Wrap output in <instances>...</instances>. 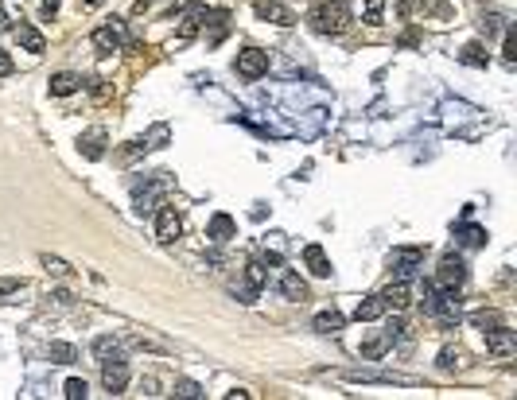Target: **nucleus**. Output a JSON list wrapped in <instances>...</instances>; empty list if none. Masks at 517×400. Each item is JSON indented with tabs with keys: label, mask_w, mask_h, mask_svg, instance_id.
<instances>
[{
	"label": "nucleus",
	"mask_w": 517,
	"mask_h": 400,
	"mask_svg": "<svg viewBox=\"0 0 517 400\" xmlns=\"http://www.w3.org/2000/svg\"><path fill=\"white\" fill-rule=\"evenodd\" d=\"M307 24L319 31V36H342L350 27V12L342 0H315L312 12H307Z\"/></svg>",
	"instance_id": "obj_1"
},
{
	"label": "nucleus",
	"mask_w": 517,
	"mask_h": 400,
	"mask_svg": "<svg viewBox=\"0 0 517 400\" xmlns=\"http://www.w3.org/2000/svg\"><path fill=\"white\" fill-rule=\"evenodd\" d=\"M420 265H424V249L420 245H401V249L389 253V268H393V276L397 280H412Z\"/></svg>",
	"instance_id": "obj_2"
},
{
	"label": "nucleus",
	"mask_w": 517,
	"mask_h": 400,
	"mask_svg": "<svg viewBox=\"0 0 517 400\" xmlns=\"http://www.w3.org/2000/svg\"><path fill=\"white\" fill-rule=\"evenodd\" d=\"M234 70H238L241 78L257 82L261 74H268V51H261V47H245V51H238V62H234Z\"/></svg>",
	"instance_id": "obj_3"
},
{
	"label": "nucleus",
	"mask_w": 517,
	"mask_h": 400,
	"mask_svg": "<svg viewBox=\"0 0 517 400\" xmlns=\"http://www.w3.org/2000/svg\"><path fill=\"white\" fill-rule=\"evenodd\" d=\"M467 280V265H463V256L447 253L444 261H440V268H436V284L440 288H459Z\"/></svg>",
	"instance_id": "obj_4"
},
{
	"label": "nucleus",
	"mask_w": 517,
	"mask_h": 400,
	"mask_svg": "<svg viewBox=\"0 0 517 400\" xmlns=\"http://www.w3.org/2000/svg\"><path fill=\"white\" fill-rule=\"evenodd\" d=\"M346 381L354 385H416V377H405V373H373V369H350L342 373Z\"/></svg>",
	"instance_id": "obj_5"
},
{
	"label": "nucleus",
	"mask_w": 517,
	"mask_h": 400,
	"mask_svg": "<svg viewBox=\"0 0 517 400\" xmlns=\"http://www.w3.org/2000/svg\"><path fill=\"white\" fill-rule=\"evenodd\" d=\"M253 12H257V20L277 24V27H292V24H296V12L284 8V4H277V0H257V4H253Z\"/></svg>",
	"instance_id": "obj_6"
},
{
	"label": "nucleus",
	"mask_w": 517,
	"mask_h": 400,
	"mask_svg": "<svg viewBox=\"0 0 517 400\" xmlns=\"http://www.w3.org/2000/svg\"><path fill=\"white\" fill-rule=\"evenodd\" d=\"M101 385L117 397V392H125V385H129V365H125V358H109V362H101Z\"/></svg>",
	"instance_id": "obj_7"
},
{
	"label": "nucleus",
	"mask_w": 517,
	"mask_h": 400,
	"mask_svg": "<svg viewBox=\"0 0 517 400\" xmlns=\"http://www.w3.org/2000/svg\"><path fill=\"white\" fill-rule=\"evenodd\" d=\"M179 233H183V222H179V214H175V206H160L156 210V241L171 245Z\"/></svg>",
	"instance_id": "obj_8"
},
{
	"label": "nucleus",
	"mask_w": 517,
	"mask_h": 400,
	"mask_svg": "<svg viewBox=\"0 0 517 400\" xmlns=\"http://www.w3.org/2000/svg\"><path fill=\"white\" fill-rule=\"evenodd\" d=\"M486 350L498 354V358H509V354L517 350V334L505 327V323H502V327H490V330H486Z\"/></svg>",
	"instance_id": "obj_9"
},
{
	"label": "nucleus",
	"mask_w": 517,
	"mask_h": 400,
	"mask_svg": "<svg viewBox=\"0 0 517 400\" xmlns=\"http://www.w3.org/2000/svg\"><path fill=\"white\" fill-rule=\"evenodd\" d=\"M94 47L97 51H121V47H125V24L113 20V24L97 27V31H94Z\"/></svg>",
	"instance_id": "obj_10"
},
{
	"label": "nucleus",
	"mask_w": 517,
	"mask_h": 400,
	"mask_svg": "<svg viewBox=\"0 0 517 400\" xmlns=\"http://www.w3.org/2000/svg\"><path fill=\"white\" fill-rule=\"evenodd\" d=\"M409 280H397V284H389V288L381 291V304H385V311H405L409 307Z\"/></svg>",
	"instance_id": "obj_11"
},
{
	"label": "nucleus",
	"mask_w": 517,
	"mask_h": 400,
	"mask_svg": "<svg viewBox=\"0 0 517 400\" xmlns=\"http://www.w3.org/2000/svg\"><path fill=\"white\" fill-rule=\"evenodd\" d=\"M164 187H168V183H164V179H156V183H148V187H140V191L133 194V202H136V214H152V210H156V198H160V194H164Z\"/></svg>",
	"instance_id": "obj_12"
},
{
	"label": "nucleus",
	"mask_w": 517,
	"mask_h": 400,
	"mask_svg": "<svg viewBox=\"0 0 517 400\" xmlns=\"http://www.w3.org/2000/svg\"><path fill=\"white\" fill-rule=\"evenodd\" d=\"M280 295H284V299H292V304H300V299H307V284H303L296 272H288V268H284V272H280Z\"/></svg>",
	"instance_id": "obj_13"
},
{
	"label": "nucleus",
	"mask_w": 517,
	"mask_h": 400,
	"mask_svg": "<svg viewBox=\"0 0 517 400\" xmlns=\"http://www.w3.org/2000/svg\"><path fill=\"white\" fill-rule=\"evenodd\" d=\"M78 90H82V78L74 70H59L51 78V94L55 97H71V94H78Z\"/></svg>",
	"instance_id": "obj_14"
},
{
	"label": "nucleus",
	"mask_w": 517,
	"mask_h": 400,
	"mask_svg": "<svg viewBox=\"0 0 517 400\" xmlns=\"http://www.w3.org/2000/svg\"><path fill=\"white\" fill-rule=\"evenodd\" d=\"M303 261H307V268H312V276H319V280L331 276V261H327L323 245H307V249H303Z\"/></svg>",
	"instance_id": "obj_15"
},
{
	"label": "nucleus",
	"mask_w": 517,
	"mask_h": 400,
	"mask_svg": "<svg viewBox=\"0 0 517 400\" xmlns=\"http://www.w3.org/2000/svg\"><path fill=\"white\" fill-rule=\"evenodd\" d=\"M78 148H82L86 159H101L105 156V129H90V133L78 140Z\"/></svg>",
	"instance_id": "obj_16"
},
{
	"label": "nucleus",
	"mask_w": 517,
	"mask_h": 400,
	"mask_svg": "<svg viewBox=\"0 0 517 400\" xmlns=\"http://www.w3.org/2000/svg\"><path fill=\"white\" fill-rule=\"evenodd\" d=\"M234 233H238V226H234V218H229V214H214V218H210V226H206V237H210V241H229Z\"/></svg>",
	"instance_id": "obj_17"
},
{
	"label": "nucleus",
	"mask_w": 517,
	"mask_h": 400,
	"mask_svg": "<svg viewBox=\"0 0 517 400\" xmlns=\"http://www.w3.org/2000/svg\"><path fill=\"white\" fill-rule=\"evenodd\" d=\"M381 315H385L381 295H366V299L354 307V319H358V323H373V319H381Z\"/></svg>",
	"instance_id": "obj_18"
},
{
	"label": "nucleus",
	"mask_w": 517,
	"mask_h": 400,
	"mask_svg": "<svg viewBox=\"0 0 517 400\" xmlns=\"http://www.w3.org/2000/svg\"><path fill=\"white\" fill-rule=\"evenodd\" d=\"M16 39H20V47L31 51V55H39V51L47 47V39L39 36V31H36L31 24H20V27H16Z\"/></svg>",
	"instance_id": "obj_19"
},
{
	"label": "nucleus",
	"mask_w": 517,
	"mask_h": 400,
	"mask_svg": "<svg viewBox=\"0 0 517 400\" xmlns=\"http://www.w3.org/2000/svg\"><path fill=\"white\" fill-rule=\"evenodd\" d=\"M315 330H319V334H338V330L346 327V319L338 315V311H319V315H315V323H312Z\"/></svg>",
	"instance_id": "obj_20"
},
{
	"label": "nucleus",
	"mask_w": 517,
	"mask_h": 400,
	"mask_svg": "<svg viewBox=\"0 0 517 400\" xmlns=\"http://www.w3.org/2000/svg\"><path fill=\"white\" fill-rule=\"evenodd\" d=\"M455 237H459V245H467V249H482V245H486V230H482V226H459Z\"/></svg>",
	"instance_id": "obj_21"
},
{
	"label": "nucleus",
	"mask_w": 517,
	"mask_h": 400,
	"mask_svg": "<svg viewBox=\"0 0 517 400\" xmlns=\"http://www.w3.org/2000/svg\"><path fill=\"white\" fill-rule=\"evenodd\" d=\"M94 358H97V362H109V358H121V342L113 338V334H101V338H94Z\"/></svg>",
	"instance_id": "obj_22"
},
{
	"label": "nucleus",
	"mask_w": 517,
	"mask_h": 400,
	"mask_svg": "<svg viewBox=\"0 0 517 400\" xmlns=\"http://www.w3.org/2000/svg\"><path fill=\"white\" fill-rule=\"evenodd\" d=\"M389 346H393V342H389V334H377V338H370L366 342V346H362V358H366V362H377V358H385V350H389Z\"/></svg>",
	"instance_id": "obj_23"
},
{
	"label": "nucleus",
	"mask_w": 517,
	"mask_h": 400,
	"mask_svg": "<svg viewBox=\"0 0 517 400\" xmlns=\"http://www.w3.org/2000/svg\"><path fill=\"white\" fill-rule=\"evenodd\" d=\"M47 358H51V362H55V365H71L74 358H78V350H74L71 342H51Z\"/></svg>",
	"instance_id": "obj_24"
},
{
	"label": "nucleus",
	"mask_w": 517,
	"mask_h": 400,
	"mask_svg": "<svg viewBox=\"0 0 517 400\" xmlns=\"http://www.w3.org/2000/svg\"><path fill=\"white\" fill-rule=\"evenodd\" d=\"M459 59L467 62V66H486V62H490V55H486V47H482V43H467V47L459 51Z\"/></svg>",
	"instance_id": "obj_25"
},
{
	"label": "nucleus",
	"mask_w": 517,
	"mask_h": 400,
	"mask_svg": "<svg viewBox=\"0 0 517 400\" xmlns=\"http://www.w3.org/2000/svg\"><path fill=\"white\" fill-rule=\"evenodd\" d=\"M168 140H171V129H168V124H156V129L144 136V148H164Z\"/></svg>",
	"instance_id": "obj_26"
},
{
	"label": "nucleus",
	"mask_w": 517,
	"mask_h": 400,
	"mask_svg": "<svg viewBox=\"0 0 517 400\" xmlns=\"http://www.w3.org/2000/svg\"><path fill=\"white\" fill-rule=\"evenodd\" d=\"M43 268H47L51 276H71V265H66L62 256H51V253H43Z\"/></svg>",
	"instance_id": "obj_27"
},
{
	"label": "nucleus",
	"mask_w": 517,
	"mask_h": 400,
	"mask_svg": "<svg viewBox=\"0 0 517 400\" xmlns=\"http://www.w3.org/2000/svg\"><path fill=\"white\" fill-rule=\"evenodd\" d=\"M470 323L482 330H490V327H502V315H498V311H479V315H470Z\"/></svg>",
	"instance_id": "obj_28"
},
{
	"label": "nucleus",
	"mask_w": 517,
	"mask_h": 400,
	"mask_svg": "<svg viewBox=\"0 0 517 400\" xmlns=\"http://www.w3.org/2000/svg\"><path fill=\"white\" fill-rule=\"evenodd\" d=\"M86 392H90V388H86V381H78V377H71L66 388H62V397L66 400H86Z\"/></svg>",
	"instance_id": "obj_29"
},
{
	"label": "nucleus",
	"mask_w": 517,
	"mask_h": 400,
	"mask_svg": "<svg viewBox=\"0 0 517 400\" xmlns=\"http://www.w3.org/2000/svg\"><path fill=\"white\" fill-rule=\"evenodd\" d=\"M175 397L179 400H199L203 397V388L194 385V381H175Z\"/></svg>",
	"instance_id": "obj_30"
},
{
	"label": "nucleus",
	"mask_w": 517,
	"mask_h": 400,
	"mask_svg": "<svg viewBox=\"0 0 517 400\" xmlns=\"http://www.w3.org/2000/svg\"><path fill=\"white\" fill-rule=\"evenodd\" d=\"M381 8H385V0H366V24L370 27L381 24Z\"/></svg>",
	"instance_id": "obj_31"
},
{
	"label": "nucleus",
	"mask_w": 517,
	"mask_h": 400,
	"mask_svg": "<svg viewBox=\"0 0 517 400\" xmlns=\"http://www.w3.org/2000/svg\"><path fill=\"white\" fill-rule=\"evenodd\" d=\"M459 358H463V354H459V350H451V346H447V350L440 354V369H444V373H451V369H459Z\"/></svg>",
	"instance_id": "obj_32"
},
{
	"label": "nucleus",
	"mask_w": 517,
	"mask_h": 400,
	"mask_svg": "<svg viewBox=\"0 0 517 400\" xmlns=\"http://www.w3.org/2000/svg\"><path fill=\"white\" fill-rule=\"evenodd\" d=\"M514 59H517V36H514V27H505V62L514 66Z\"/></svg>",
	"instance_id": "obj_33"
},
{
	"label": "nucleus",
	"mask_w": 517,
	"mask_h": 400,
	"mask_svg": "<svg viewBox=\"0 0 517 400\" xmlns=\"http://www.w3.org/2000/svg\"><path fill=\"white\" fill-rule=\"evenodd\" d=\"M385 334H389V342H393V338H401V334H405V319H389V323H385Z\"/></svg>",
	"instance_id": "obj_34"
},
{
	"label": "nucleus",
	"mask_w": 517,
	"mask_h": 400,
	"mask_svg": "<svg viewBox=\"0 0 517 400\" xmlns=\"http://www.w3.org/2000/svg\"><path fill=\"white\" fill-rule=\"evenodd\" d=\"M16 70V62H12V55L8 51H0V78H8V74Z\"/></svg>",
	"instance_id": "obj_35"
},
{
	"label": "nucleus",
	"mask_w": 517,
	"mask_h": 400,
	"mask_svg": "<svg viewBox=\"0 0 517 400\" xmlns=\"http://www.w3.org/2000/svg\"><path fill=\"white\" fill-rule=\"evenodd\" d=\"M16 291H20V280H0V299H4V295H16Z\"/></svg>",
	"instance_id": "obj_36"
},
{
	"label": "nucleus",
	"mask_w": 517,
	"mask_h": 400,
	"mask_svg": "<svg viewBox=\"0 0 517 400\" xmlns=\"http://www.w3.org/2000/svg\"><path fill=\"white\" fill-rule=\"evenodd\" d=\"M498 20H502V16H482V31H486V36H494V31H498Z\"/></svg>",
	"instance_id": "obj_37"
},
{
	"label": "nucleus",
	"mask_w": 517,
	"mask_h": 400,
	"mask_svg": "<svg viewBox=\"0 0 517 400\" xmlns=\"http://www.w3.org/2000/svg\"><path fill=\"white\" fill-rule=\"evenodd\" d=\"M226 400H249V392H245V388H234V392H226Z\"/></svg>",
	"instance_id": "obj_38"
},
{
	"label": "nucleus",
	"mask_w": 517,
	"mask_h": 400,
	"mask_svg": "<svg viewBox=\"0 0 517 400\" xmlns=\"http://www.w3.org/2000/svg\"><path fill=\"white\" fill-rule=\"evenodd\" d=\"M265 265H273V268H280L284 261H280V253H265Z\"/></svg>",
	"instance_id": "obj_39"
},
{
	"label": "nucleus",
	"mask_w": 517,
	"mask_h": 400,
	"mask_svg": "<svg viewBox=\"0 0 517 400\" xmlns=\"http://www.w3.org/2000/svg\"><path fill=\"white\" fill-rule=\"evenodd\" d=\"M8 27H12V24H8V12H4V4H0V31H8Z\"/></svg>",
	"instance_id": "obj_40"
},
{
	"label": "nucleus",
	"mask_w": 517,
	"mask_h": 400,
	"mask_svg": "<svg viewBox=\"0 0 517 400\" xmlns=\"http://www.w3.org/2000/svg\"><path fill=\"white\" fill-rule=\"evenodd\" d=\"M43 8H47V16H55L59 12V0H43Z\"/></svg>",
	"instance_id": "obj_41"
},
{
	"label": "nucleus",
	"mask_w": 517,
	"mask_h": 400,
	"mask_svg": "<svg viewBox=\"0 0 517 400\" xmlns=\"http://www.w3.org/2000/svg\"><path fill=\"white\" fill-rule=\"evenodd\" d=\"M86 4H101V0H86Z\"/></svg>",
	"instance_id": "obj_42"
}]
</instances>
